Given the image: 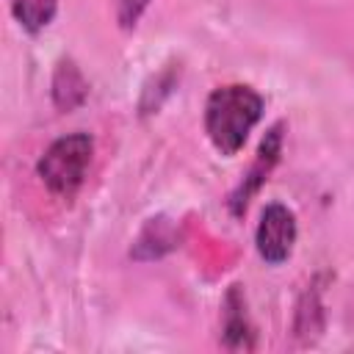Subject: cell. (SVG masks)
Listing matches in <instances>:
<instances>
[{"label": "cell", "instance_id": "cell-1", "mask_svg": "<svg viewBox=\"0 0 354 354\" xmlns=\"http://www.w3.org/2000/svg\"><path fill=\"white\" fill-rule=\"evenodd\" d=\"M263 105V97L252 86L230 83L216 88L205 105V133L216 152L227 158L235 155L246 144L252 127L260 122Z\"/></svg>", "mask_w": 354, "mask_h": 354}, {"label": "cell", "instance_id": "cell-2", "mask_svg": "<svg viewBox=\"0 0 354 354\" xmlns=\"http://www.w3.org/2000/svg\"><path fill=\"white\" fill-rule=\"evenodd\" d=\"M91 155H94V138L88 133H69L55 138L44 149V155L36 163V171L50 194L61 199H72L86 180Z\"/></svg>", "mask_w": 354, "mask_h": 354}, {"label": "cell", "instance_id": "cell-3", "mask_svg": "<svg viewBox=\"0 0 354 354\" xmlns=\"http://www.w3.org/2000/svg\"><path fill=\"white\" fill-rule=\"evenodd\" d=\"M254 243H257V252L266 263H271V266L285 263L293 252V243H296V216H293V210L282 202L266 205V210L260 216V224H257V232H254Z\"/></svg>", "mask_w": 354, "mask_h": 354}, {"label": "cell", "instance_id": "cell-4", "mask_svg": "<svg viewBox=\"0 0 354 354\" xmlns=\"http://www.w3.org/2000/svg\"><path fill=\"white\" fill-rule=\"evenodd\" d=\"M279 155H282V124H274L268 133H266V138L260 141V149H257V158H254V163L249 166V171L243 174V180H241V185L232 191V196H230V210L235 213V216H241L243 210H246V205L252 202V196L260 191V185L268 180V174H271V169L279 163Z\"/></svg>", "mask_w": 354, "mask_h": 354}, {"label": "cell", "instance_id": "cell-5", "mask_svg": "<svg viewBox=\"0 0 354 354\" xmlns=\"http://www.w3.org/2000/svg\"><path fill=\"white\" fill-rule=\"evenodd\" d=\"M88 97V80L83 77V72L77 69V64L72 58L58 61L55 72H53V102L61 111H75L77 105H83Z\"/></svg>", "mask_w": 354, "mask_h": 354}, {"label": "cell", "instance_id": "cell-6", "mask_svg": "<svg viewBox=\"0 0 354 354\" xmlns=\"http://www.w3.org/2000/svg\"><path fill=\"white\" fill-rule=\"evenodd\" d=\"M252 326L246 318V307H243V296L238 290V285L230 288L227 299H224V340L232 348H249L252 340Z\"/></svg>", "mask_w": 354, "mask_h": 354}, {"label": "cell", "instance_id": "cell-7", "mask_svg": "<svg viewBox=\"0 0 354 354\" xmlns=\"http://www.w3.org/2000/svg\"><path fill=\"white\" fill-rule=\"evenodd\" d=\"M14 19L28 30V33H39L44 30L58 8V0H8Z\"/></svg>", "mask_w": 354, "mask_h": 354}, {"label": "cell", "instance_id": "cell-8", "mask_svg": "<svg viewBox=\"0 0 354 354\" xmlns=\"http://www.w3.org/2000/svg\"><path fill=\"white\" fill-rule=\"evenodd\" d=\"M324 329V307H321V293L318 288H307L304 296L299 299V307H296V324H293V332L301 335V337H310V332H321Z\"/></svg>", "mask_w": 354, "mask_h": 354}, {"label": "cell", "instance_id": "cell-9", "mask_svg": "<svg viewBox=\"0 0 354 354\" xmlns=\"http://www.w3.org/2000/svg\"><path fill=\"white\" fill-rule=\"evenodd\" d=\"M152 0H116V17L122 22V28H136V22L141 19V14L147 11Z\"/></svg>", "mask_w": 354, "mask_h": 354}]
</instances>
